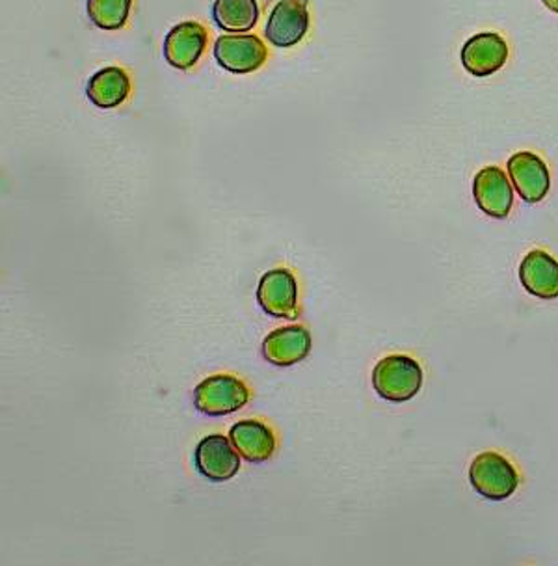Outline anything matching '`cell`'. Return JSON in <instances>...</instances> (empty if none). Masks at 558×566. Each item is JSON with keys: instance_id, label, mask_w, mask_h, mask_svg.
Returning a JSON list of instances; mask_svg holds the SVG:
<instances>
[{"instance_id": "4fadbf2b", "label": "cell", "mask_w": 558, "mask_h": 566, "mask_svg": "<svg viewBox=\"0 0 558 566\" xmlns=\"http://www.w3.org/2000/svg\"><path fill=\"white\" fill-rule=\"evenodd\" d=\"M525 291L541 301L558 298V261L544 250H530L519 265Z\"/></svg>"}, {"instance_id": "e0dca14e", "label": "cell", "mask_w": 558, "mask_h": 566, "mask_svg": "<svg viewBox=\"0 0 558 566\" xmlns=\"http://www.w3.org/2000/svg\"><path fill=\"white\" fill-rule=\"evenodd\" d=\"M88 15L101 30L124 29L129 21L133 0H88Z\"/></svg>"}, {"instance_id": "7a4b0ae2", "label": "cell", "mask_w": 558, "mask_h": 566, "mask_svg": "<svg viewBox=\"0 0 558 566\" xmlns=\"http://www.w3.org/2000/svg\"><path fill=\"white\" fill-rule=\"evenodd\" d=\"M471 486L489 502H503L519 486V473L510 460L495 451L476 454L470 468Z\"/></svg>"}, {"instance_id": "5bb4252c", "label": "cell", "mask_w": 558, "mask_h": 566, "mask_svg": "<svg viewBox=\"0 0 558 566\" xmlns=\"http://www.w3.org/2000/svg\"><path fill=\"white\" fill-rule=\"evenodd\" d=\"M230 440L241 453L242 459L252 464H263L276 453V434L269 424L257 419H244L233 424Z\"/></svg>"}, {"instance_id": "7c38bea8", "label": "cell", "mask_w": 558, "mask_h": 566, "mask_svg": "<svg viewBox=\"0 0 558 566\" xmlns=\"http://www.w3.org/2000/svg\"><path fill=\"white\" fill-rule=\"evenodd\" d=\"M508 45L495 32L473 35L462 48V65L473 77H489L506 64Z\"/></svg>"}, {"instance_id": "8fae6325", "label": "cell", "mask_w": 558, "mask_h": 566, "mask_svg": "<svg viewBox=\"0 0 558 566\" xmlns=\"http://www.w3.org/2000/svg\"><path fill=\"white\" fill-rule=\"evenodd\" d=\"M312 345V334L306 326H283L265 337L261 353L272 366L291 367L306 360Z\"/></svg>"}, {"instance_id": "9a60e30c", "label": "cell", "mask_w": 558, "mask_h": 566, "mask_svg": "<svg viewBox=\"0 0 558 566\" xmlns=\"http://www.w3.org/2000/svg\"><path fill=\"white\" fill-rule=\"evenodd\" d=\"M129 75L118 65H110V67L97 71L86 84V97L90 103H94L97 108H103V111L124 105L125 101L129 99Z\"/></svg>"}, {"instance_id": "5b68a950", "label": "cell", "mask_w": 558, "mask_h": 566, "mask_svg": "<svg viewBox=\"0 0 558 566\" xmlns=\"http://www.w3.org/2000/svg\"><path fill=\"white\" fill-rule=\"evenodd\" d=\"M257 302L271 317L287 321L298 317V283L293 272L283 266L265 272L257 285Z\"/></svg>"}, {"instance_id": "3957f363", "label": "cell", "mask_w": 558, "mask_h": 566, "mask_svg": "<svg viewBox=\"0 0 558 566\" xmlns=\"http://www.w3.org/2000/svg\"><path fill=\"white\" fill-rule=\"evenodd\" d=\"M250 402V388L235 375H212L194 389V405L201 413L218 418L239 412Z\"/></svg>"}, {"instance_id": "ac0fdd59", "label": "cell", "mask_w": 558, "mask_h": 566, "mask_svg": "<svg viewBox=\"0 0 558 566\" xmlns=\"http://www.w3.org/2000/svg\"><path fill=\"white\" fill-rule=\"evenodd\" d=\"M544 7L549 8L551 12L558 13V0H541Z\"/></svg>"}, {"instance_id": "8992f818", "label": "cell", "mask_w": 558, "mask_h": 566, "mask_svg": "<svg viewBox=\"0 0 558 566\" xmlns=\"http://www.w3.org/2000/svg\"><path fill=\"white\" fill-rule=\"evenodd\" d=\"M309 30L307 0H280L266 21V40L277 49H291L304 40Z\"/></svg>"}, {"instance_id": "6da1fadb", "label": "cell", "mask_w": 558, "mask_h": 566, "mask_svg": "<svg viewBox=\"0 0 558 566\" xmlns=\"http://www.w3.org/2000/svg\"><path fill=\"white\" fill-rule=\"evenodd\" d=\"M423 367L408 354H389L372 369V386L389 402L413 399L423 386Z\"/></svg>"}, {"instance_id": "52a82bcc", "label": "cell", "mask_w": 558, "mask_h": 566, "mask_svg": "<svg viewBox=\"0 0 558 566\" xmlns=\"http://www.w3.org/2000/svg\"><path fill=\"white\" fill-rule=\"evenodd\" d=\"M196 468L207 481L225 483L241 470V453L222 434H209L196 448Z\"/></svg>"}, {"instance_id": "2e32d148", "label": "cell", "mask_w": 558, "mask_h": 566, "mask_svg": "<svg viewBox=\"0 0 558 566\" xmlns=\"http://www.w3.org/2000/svg\"><path fill=\"white\" fill-rule=\"evenodd\" d=\"M257 0H214L212 4V19L218 29L228 34H244L257 24Z\"/></svg>"}, {"instance_id": "ba28073f", "label": "cell", "mask_w": 558, "mask_h": 566, "mask_svg": "<svg viewBox=\"0 0 558 566\" xmlns=\"http://www.w3.org/2000/svg\"><path fill=\"white\" fill-rule=\"evenodd\" d=\"M506 168L514 189L525 203H540L551 189V176L538 155L530 151L514 154L506 163Z\"/></svg>"}, {"instance_id": "30bf717a", "label": "cell", "mask_w": 558, "mask_h": 566, "mask_svg": "<svg viewBox=\"0 0 558 566\" xmlns=\"http://www.w3.org/2000/svg\"><path fill=\"white\" fill-rule=\"evenodd\" d=\"M209 32L198 21H185L173 27L165 40V59L176 70L189 71L206 53Z\"/></svg>"}, {"instance_id": "277c9868", "label": "cell", "mask_w": 558, "mask_h": 566, "mask_svg": "<svg viewBox=\"0 0 558 566\" xmlns=\"http://www.w3.org/2000/svg\"><path fill=\"white\" fill-rule=\"evenodd\" d=\"M269 56L266 45L253 34L220 35L214 43V60L222 70L248 75L263 67Z\"/></svg>"}, {"instance_id": "9c48e42d", "label": "cell", "mask_w": 558, "mask_h": 566, "mask_svg": "<svg viewBox=\"0 0 558 566\" xmlns=\"http://www.w3.org/2000/svg\"><path fill=\"white\" fill-rule=\"evenodd\" d=\"M473 198L484 214L505 220L514 206V187L499 166H486L473 179Z\"/></svg>"}]
</instances>
